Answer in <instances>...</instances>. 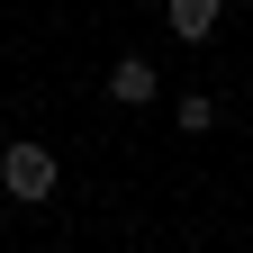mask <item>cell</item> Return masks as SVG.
Here are the masks:
<instances>
[{
	"instance_id": "1",
	"label": "cell",
	"mask_w": 253,
	"mask_h": 253,
	"mask_svg": "<svg viewBox=\"0 0 253 253\" xmlns=\"http://www.w3.org/2000/svg\"><path fill=\"white\" fill-rule=\"evenodd\" d=\"M0 190L27 199V208H45L54 199V154L45 145H0Z\"/></svg>"
},
{
	"instance_id": "2",
	"label": "cell",
	"mask_w": 253,
	"mask_h": 253,
	"mask_svg": "<svg viewBox=\"0 0 253 253\" xmlns=\"http://www.w3.org/2000/svg\"><path fill=\"white\" fill-rule=\"evenodd\" d=\"M154 90H163V82H154L145 54H118V63H109V100H118V109H154Z\"/></svg>"
},
{
	"instance_id": "3",
	"label": "cell",
	"mask_w": 253,
	"mask_h": 253,
	"mask_svg": "<svg viewBox=\"0 0 253 253\" xmlns=\"http://www.w3.org/2000/svg\"><path fill=\"white\" fill-rule=\"evenodd\" d=\"M172 37H181V45L217 37V0H172Z\"/></svg>"
},
{
	"instance_id": "4",
	"label": "cell",
	"mask_w": 253,
	"mask_h": 253,
	"mask_svg": "<svg viewBox=\"0 0 253 253\" xmlns=\"http://www.w3.org/2000/svg\"><path fill=\"white\" fill-rule=\"evenodd\" d=\"M172 126H181V136H208V126H217V100H208V90H181V100H172Z\"/></svg>"
}]
</instances>
